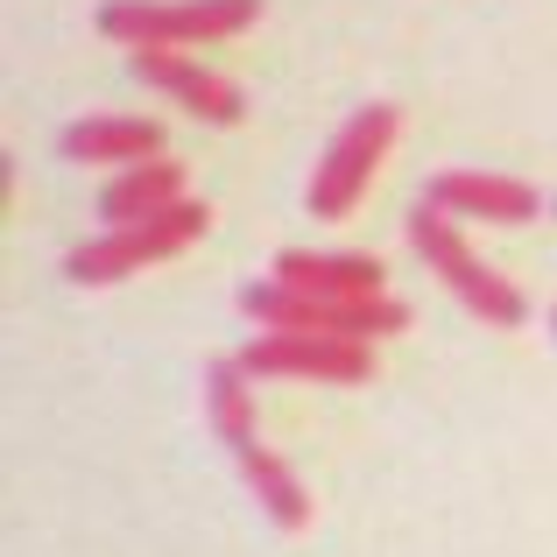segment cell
<instances>
[{"label": "cell", "instance_id": "1", "mask_svg": "<svg viewBox=\"0 0 557 557\" xmlns=\"http://www.w3.org/2000/svg\"><path fill=\"white\" fill-rule=\"evenodd\" d=\"M261 0H107L99 28L127 50H190V42H226L255 28Z\"/></svg>", "mask_w": 557, "mask_h": 557}, {"label": "cell", "instance_id": "2", "mask_svg": "<svg viewBox=\"0 0 557 557\" xmlns=\"http://www.w3.org/2000/svg\"><path fill=\"white\" fill-rule=\"evenodd\" d=\"M240 311L255 318L261 332H318V339H360V346L409 332V304H395V297L325 304V297H304V289H289V283H247Z\"/></svg>", "mask_w": 557, "mask_h": 557}, {"label": "cell", "instance_id": "3", "mask_svg": "<svg viewBox=\"0 0 557 557\" xmlns=\"http://www.w3.org/2000/svg\"><path fill=\"white\" fill-rule=\"evenodd\" d=\"M409 240H417V255L431 261L437 275H445V289H451V297H459L473 318H487V325H502V332H516L522 318H530L522 289L508 283V275H494L487 261H480L473 247L459 240L451 212H437V205H417V212H409Z\"/></svg>", "mask_w": 557, "mask_h": 557}, {"label": "cell", "instance_id": "4", "mask_svg": "<svg viewBox=\"0 0 557 557\" xmlns=\"http://www.w3.org/2000/svg\"><path fill=\"white\" fill-rule=\"evenodd\" d=\"M205 226H212V212H205L198 198H184V205H170V212L141 219V226H113V233H99V240L71 247L64 275H71V283H121V275L149 269V261L184 255V247L198 240Z\"/></svg>", "mask_w": 557, "mask_h": 557}, {"label": "cell", "instance_id": "5", "mask_svg": "<svg viewBox=\"0 0 557 557\" xmlns=\"http://www.w3.org/2000/svg\"><path fill=\"white\" fill-rule=\"evenodd\" d=\"M395 127H403V113H395V107H360L354 121L339 127V141L325 149V163H318V177H311V212L318 219H346L360 205V190L374 184V170H381V156H388Z\"/></svg>", "mask_w": 557, "mask_h": 557}, {"label": "cell", "instance_id": "6", "mask_svg": "<svg viewBox=\"0 0 557 557\" xmlns=\"http://www.w3.org/2000/svg\"><path fill=\"white\" fill-rule=\"evenodd\" d=\"M240 368L247 374L339 381V388H354V381L374 374V346H360V339H318V332H261V339L240 354Z\"/></svg>", "mask_w": 557, "mask_h": 557}, {"label": "cell", "instance_id": "7", "mask_svg": "<svg viewBox=\"0 0 557 557\" xmlns=\"http://www.w3.org/2000/svg\"><path fill=\"white\" fill-rule=\"evenodd\" d=\"M423 205H437V212L451 219H494V226H522V219H536V184L522 177H487V170H437L431 190H423Z\"/></svg>", "mask_w": 557, "mask_h": 557}, {"label": "cell", "instance_id": "8", "mask_svg": "<svg viewBox=\"0 0 557 557\" xmlns=\"http://www.w3.org/2000/svg\"><path fill=\"white\" fill-rule=\"evenodd\" d=\"M135 71L156 85V92H170L184 113H198V121H212V127H233L247 113V99L233 92L226 78H212V71H198L184 50H135Z\"/></svg>", "mask_w": 557, "mask_h": 557}, {"label": "cell", "instance_id": "9", "mask_svg": "<svg viewBox=\"0 0 557 557\" xmlns=\"http://www.w3.org/2000/svg\"><path fill=\"white\" fill-rule=\"evenodd\" d=\"M275 283L304 289V297H325V304H368L381 297L388 269L374 255H304V247H289V255H275Z\"/></svg>", "mask_w": 557, "mask_h": 557}, {"label": "cell", "instance_id": "10", "mask_svg": "<svg viewBox=\"0 0 557 557\" xmlns=\"http://www.w3.org/2000/svg\"><path fill=\"white\" fill-rule=\"evenodd\" d=\"M64 156L71 163H156L163 156V127L135 121V113H99V121H71L64 127Z\"/></svg>", "mask_w": 557, "mask_h": 557}, {"label": "cell", "instance_id": "11", "mask_svg": "<svg viewBox=\"0 0 557 557\" xmlns=\"http://www.w3.org/2000/svg\"><path fill=\"white\" fill-rule=\"evenodd\" d=\"M170 205H184V163L156 156V163H135L121 184H107L99 212H107V226H141V219L170 212Z\"/></svg>", "mask_w": 557, "mask_h": 557}, {"label": "cell", "instance_id": "12", "mask_svg": "<svg viewBox=\"0 0 557 557\" xmlns=\"http://www.w3.org/2000/svg\"><path fill=\"white\" fill-rule=\"evenodd\" d=\"M240 473H247V487H255V502L269 508V522H275V530H289V536H297L304 522H311V494H304V480L289 473V466L275 459V451L247 445V451H240Z\"/></svg>", "mask_w": 557, "mask_h": 557}, {"label": "cell", "instance_id": "13", "mask_svg": "<svg viewBox=\"0 0 557 557\" xmlns=\"http://www.w3.org/2000/svg\"><path fill=\"white\" fill-rule=\"evenodd\" d=\"M247 374L240 360H212L205 368V417H212V431L226 437L233 451H247L255 445V388H247Z\"/></svg>", "mask_w": 557, "mask_h": 557}, {"label": "cell", "instance_id": "14", "mask_svg": "<svg viewBox=\"0 0 557 557\" xmlns=\"http://www.w3.org/2000/svg\"><path fill=\"white\" fill-rule=\"evenodd\" d=\"M550 325H557V311H550Z\"/></svg>", "mask_w": 557, "mask_h": 557}]
</instances>
